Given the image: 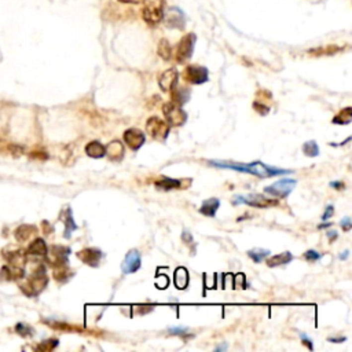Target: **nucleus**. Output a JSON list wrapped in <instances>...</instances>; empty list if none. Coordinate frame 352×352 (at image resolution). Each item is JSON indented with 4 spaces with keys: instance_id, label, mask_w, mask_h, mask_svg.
Returning a JSON list of instances; mask_svg holds the SVG:
<instances>
[{
    "instance_id": "1",
    "label": "nucleus",
    "mask_w": 352,
    "mask_h": 352,
    "mask_svg": "<svg viewBox=\"0 0 352 352\" xmlns=\"http://www.w3.org/2000/svg\"><path fill=\"white\" fill-rule=\"evenodd\" d=\"M211 167L223 168V169H233L237 172L249 173L257 178H273V176H281V175H290L293 173L292 169H281V168L271 167L262 161L249 162V164H241V162H230V161H219V160H212L208 162Z\"/></svg>"
},
{
    "instance_id": "2",
    "label": "nucleus",
    "mask_w": 352,
    "mask_h": 352,
    "mask_svg": "<svg viewBox=\"0 0 352 352\" xmlns=\"http://www.w3.org/2000/svg\"><path fill=\"white\" fill-rule=\"evenodd\" d=\"M48 283V277L46 273L44 266H39L36 269V271L30 275L29 280L26 281V283L21 285L22 292L29 296V297H35L39 293H42Z\"/></svg>"
},
{
    "instance_id": "3",
    "label": "nucleus",
    "mask_w": 352,
    "mask_h": 352,
    "mask_svg": "<svg viewBox=\"0 0 352 352\" xmlns=\"http://www.w3.org/2000/svg\"><path fill=\"white\" fill-rule=\"evenodd\" d=\"M233 204L234 205L244 204V205H248V207H252V208L266 209L278 205V201L274 200V198L264 197L263 194L253 193V194H246V196H235Z\"/></svg>"
},
{
    "instance_id": "4",
    "label": "nucleus",
    "mask_w": 352,
    "mask_h": 352,
    "mask_svg": "<svg viewBox=\"0 0 352 352\" xmlns=\"http://www.w3.org/2000/svg\"><path fill=\"white\" fill-rule=\"evenodd\" d=\"M146 132L154 141H158V142L162 143V142L167 141L168 135H169V124H168L167 121L153 116L146 123Z\"/></svg>"
},
{
    "instance_id": "5",
    "label": "nucleus",
    "mask_w": 352,
    "mask_h": 352,
    "mask_svg": "<svg viewBox=\"0 0 352 352\" xmlns=\"http://www.w3.org/2000/svg\"><path fill=\"white\" fill-rule=\"evenodd\" d=\"M162 113L169 127H182L187 121V113L182 109V106L173 102H168L164 105Z\"/></svg>"
},
{
    "instance_id": "6",
    "label": "nucleus",
    "mask_w": 352,
    "mask_h": 352,
    "mask_svg": "<svg viewBox=\"0 0 352 352\" xmlns=\"http://www.w3.org/2000/svg\"><path fill=\"white\" fill-rule=\"evenodd\" d=\"M296 185H297V182L294 179L285 178V179H281L273 183V185L264 187V193L275 198H286L294 190Z\"/></svg>"
},
{
    "instance_id": "7",
    "label": "nucleus",
    "mask_w": 352,
    "mask_h": 352,
    "mask_svg": "<svg viewBox=\"0 0 352 352\" xmlns=\"http://www.w3.org/2000/svg\"><path fill=\"white\" fill-rule=\"evenodd\" d=\"M196 42H197V37L194 33H187L186 36L182 37V40L176 47V53H175V60L178 64H183L187 60H190L193 51H194Z\"/></svg>"
},
{
    "instance_id": "8",
    "label": "nucleus",
    "mask_w": 352,
    "mask_h": 352,
    "mask_svg": "<svg viewBox=\"0 0 352 352\" xmlns=\"http://www.w3.org/2000/svg\"><path fill=\"white\" fill-rule=\"evenodd\" d=\"M142 18L151 26L160 24L164 18V8H162L161 1L151 0L149 3H146L142 8Z\"/></svg>"
},
{
    "instance_id": "9",
    "label": "nucleus",
    "mask_w": 352,
    "mask_h": 352,
    "mask_svg": "<svg viewBox=\"0 0 352 352\" xmlns=\"http://www.w3.org/2000/svg\"><path fill=\"white\" fill-rule=\"evenodd\" d=\"M183 80L186 83L200 85V84L207 83L209 80V72L205 66L189 65L183 70Z\"/></svg>"
},
{
    "instance_id": "10",
    "label": "nucleus",
    "mask_w": 352,
    "mask_h": 352,
    "mask_svg": "<svg viewBox=\"0 0 352 352\" xmlns=\"http://www.w3.org/2000/svg\"><path fill=\"white\" fill-rule=\"evenodd\" d=\"M69 253L70 249L66 248V246H61V245H54L50 248V251H47V257L48 263L53 266V267H60V266H68L69 264Z\"/></svg>"
},
{
    "instance_id": "11",
    "label": "nucleus",
    "mask_w": 352,
    "mask_h": 352,
    "mask_svg": "<svg viewBox=\"0 0 352 352\" xmlns=\"http://www.w3.org/2000/svg\"><path fill=\"white\" fill-rule=\"evenodd\" d=\"M164 21L165 25L171 29H185L186 25V15L178 7H171L167 11L164 12Z\"/></svg>"
},
{
    "instance_id": "12",
    "label": "nucleus",
    "mask_w": 352,
    "mask_h": 352,
    "mask_svg": "<svg viewBox=\"0 0 352 352\" xmlns=\"http://www.w3.org/2000/svg\"><path fill=\"white\" fill-rule=\"evenodd\" d=\"M142 266V257L141 253L137 249H131L124 257V260L121 263V271L124 274H134Z\"/></svg>"
},
{
    "instance_id": "13",
    "label": "nucleus",
    "mask_w": 352,
    "mask_h": 352,
    "mask_svg": "<svg viewBox=\"0 0 352 352\" xmlns=\"http://www.w3.org/2000/svg\"><path fill=\"white\" fill-rule=\"evenodd\" d=\"M123 139H124V143H127V146H128L130 149L137 151V150H139L143 146L146 137H144V134L141 131V130H138V128H130V130H127V131L124 132Z\"/></svg>"
},
{
    "instance_id": "14",
    "label": "nucleus",
    "mask_w": 352,
    "mask_h": 352,
    "mask_svg": "<svg viewBox=\"0 0 352 352\" xmlns=\"http://www.w3.org/2000/svg\"><path fill=\"white\" fill-rule=\"evenodd\" d=\"M77 257L84 264H87L90 267H98L101 264L103 253L98 248H85L83 251L77 252Z\"/></svg>"
},
{
    "instance_id": "15",
    "label": "nucleus",
    "mask_w": 352,
    "mask_h": 352,
    "mask_svg": "<svg viewBox=\"0 0 352 352\" xmlns=\"http://www.w3.org/2000/svg\"><path fill=\"white\" fill-rule=\"evenodd\" d=\"M178 78H179L178 70L175 68H171L158 76V85L164 92H171V90L178 84Z\"/></svg>"
},
{
    "instance_id": "16",
    "label": "nucleus",
    "mask_w": 352,
    "mask_h": 352,
    "mask_svg": "<svg viewBox=\"0 0 352 352\" xmlns=\"http://www.w3.org/2000/svg\"><path fill=\"white\" fill-rule=\"evenodd\" d=\"M60 219H62V221L65 223V233H64V237H65L66 239H69L70 237H72L73 231L77 230V224H76L74 220H73L72 209L69 208V207H66V208L62 209V212H61L60 215Z\"/></svg>"
},
{
    "instance_id": "17",
    "label": "nucleus",
    "mask_w": 352,
    "mask_h": 352,
    "mask_svg": "<svg viewBox=\"0 0 352 352\" xmlns=\"http://www.w3.org/2000/svg\"><path fill=\"white\" fill-rule=\"evenodd\" d=\"M220 208V200L219 198H208L201 204L200 212L207 217H215L217 209Z\"/></svg>"
},
{
    "instance_id": "18",
    "label": "nucleus",
    "mask_w": 352,
    "mask_h": 352,
    "mask_svg": "<svg viewBox=\"0 0 352 352\" xmlns=\"http://www.w3.org/2000/svg\"><path fill=\"white\" fill-rule=\"evenodd\" d=\"M47 244L46 241L43 238H36L33 239L30 245L28 246V251H26V255H30V256H39V257H46L47 255Z\"/></svg>"
},
{
    "instance_id": "19",
    "label": "nucleus",
    "mask_w": 352,
    "mask_h": 352,
    "mask_svg": "<svg viewBox=\"0 0 352 352\" xmlns=\"http://www.w3.org/2000/svg\"><path fill=\"white\" fill-rule=\"evenodd\" d=\"M171 92H172V102L179 106H183L190 99V90H187L186 87H178V84L171 90Z\"/></svg>"
},
{
    "instance_id": "20",
    "label": "nucleus",
    "mask_w": 352,
    "mask_h": 352,
    "mask_svg": "<svg viewBox=\"0 0 352 352\" xmlns=\"http://www.w3.org/2000/svg\"><path fill=\"white\" fill-rule=\"evenodd\" d=\"M154 186L158 189V190H165V191L176 190V189H183V187H182V180L172 179V178H167V176H164V178H161V179L155 180Z\"/></svg>"
},
{
    "instance_id": "21",
    "label": "nucleus",
    "mask_w": 352,
    "mask_h": 352,
    "mask_svg": "<svg viewBox=\"0 0 352 352\" xmlns=\"http://www.w3.org/2000/svg\"><path fill=\"white\" fill-rule=\"evenodd\" d=\"M106 154L110 160L113 161H120L123 158V154H124V147H123V143L119 142V141H113L112 143H109L106 146Z\"/></svg>"
},
{
    "instance_id": "22",
    "label": "nucleus",
    "mask_w": 352,
    "mask_h": 352,
    "mask_svg": "<svg viewBox=\"0 0 352 352\" xmlns=\"http://www.w3.org/2000/svg\"><path fill=\"white\" fill-rule=\"evenodd\" d=\"M85 153L88 157H92V158H102L103 155L106 154V146H103L98 141H92L85 146Z\"/></svg>"
},
{
    "instance_id": "23",
    "label": "nucleus",
    "mask_w": 352,
    "mask_h": 352,
    "mask_svg": "<svg viewBox=\"0 0 352 352\" xmlns=\"http://www.w3.org/2000/svg\"><path fill=\"white\" fill-rule=\"evenodd\" d=\"M293 259V255L290 253V252H283V253H280V255H275V256L270 257V259H267V266L269 267H278V266H285V264H289V263L292 262Z\"/></svg>"
},
{
    "instance_id": "24",
    "label": "nucleus",
    "mask_w": 352,
    "mask_h": 352,
    "mask_svg": "<svg viewBox=\"0 0 352 352\" xmlns=\"http://www.w3.org/2000/svg\"><path fill=\"white\" fill-rule=\"evenodd\" d=\"M36 227L35 226H30V224H22V226H19L17 230H15V238H17V241H19V242H25V241H28V239L32 237V234L36 233Z\"/></svg>"
},
{
    "instance_id": "25",
    "label": "nucleus",
    "mask_w": 352,
    "mask_h": 352,
    "mask_svg": "<svg viewBox=\"0 0 352 352\" xmlns=\"http://www.w3.org/2000/svg\"><path fill=\"white\" fill-rule=\"evenodd\" d=\"M10 266H14V267H21L24 269V264L26 263V253H24L22 251H17V252H11V253H7L4 255Z\"/></svg>"
},
{
    "instance_id": "26",
    "label": "nucleus",
    "mask_w": 352,
    "mask_h": 352,
    "mask_svg": "<svg viewBox=\"0 0 352 352\" xmlns=\"http://www.w3.org/2000/svg\"><path fill=\"white\" fill-rule=\"evenodd\" d=\"M187 285H189V273H187V270L183 269V267L176 269V271H175V286L180 289V290H183V289L187 287Z\"/></svg>"
},
{
    "instance_id": "27",
    "label": "nucleus",
    "mask_w": 352,
    "mask_h": 352,
    "mask_svg": "<svg viewBox=\"0 0 352 352\" xmlns=\"http://www.w3.org/2000/svg\"><path fill=\"white\" fill-rule=\"evenodd\" d=\"M352 120V108H346L341 110L340 113H337L333 117V124H337V126H347L350 124Z\"/></svg>"
},
{
    "instance_id": "28",
    "label": "nucleus",
    "mask_w": 352,
    "mask_h": 352,
    "mask_svg": "<svg viewBox=\"0 0 352 352\" xmlns=\"http://www.w3.org/2000/svg\"><path fill=\"white\" fill-rule=\"evenodd\" d=\"M73 273L69 270V266H60L54 267V278L58 282H66L69 278H72Z\"/></svg>"
},
{
    "instance_id": "29",
    "label": "nucleus",
    "mask_w": 352,
    "mask_h": 352,
    "mask_svg": "<svg viewBox=\"0 0 352 352\" xmlns=\"http://www.w3.org/2000/svg\"><path fill=\"white\" fill-rule=\"evenodd\" d=\"M248 256L251 257L253 262L259 264V263L264 262V259H267V257L270 256V251H267V249H260V248H255V249L248 251Z\"/></svg>"
},
{
    "instance_id": "30",
    "label": "nucleus",
    "mask_w": 352,
    "mask_h": 352,
    "mask_svg": "<svg viewBox=\"0 0 352 352\" xmlns=\"http://www.w3.org/2000/svg\"><path fill=\"white\" fill-rule=\"evenodd\" d=\"M158 55L161 57L162 60H171V57H172V48H171V44L168 43L167 39H161L160 43H158Z\"/></svg>"
},
{
    "instance_id": "31",
    "label": "nucleus",
    "mask_w": 352,
    "mask_h": 352,
    "mask_svg": "<svg viewBox=\"0 0 352 352\" xmlns=\"http://www.w3.org/2000/svg\"><path fill=\"white\" fill-rule=\"evenodd\" d=\"M303 153L307 157H316V155H319V146L315 141H308L303 144Z\"/></svg>"
},
{
    "instance_id": "32",
    "label": "nucleus",
    "mask_w": 352,
    "mask_h": 352,
    "mask_svg": "<svg viewBox=\"0 0 352 352\" xmlns=\"http://www.w3.org/2000/svg\"><path fill=\"white\" fill-rule=\"evenodd\" d=\"M58 344H60V341L57 340V339H48V340L42 341V343L36 347V350L42 352H50L55 350V348L58 347Z\"/></svg>"
},
{
    "instance_id": "33",
    "label": "nucleus",
    "mask_w": 352,
    "mask_h": 352,
    "mask_svg": "<svg viewBox=\"0 0 352 352\" xmlns=\"http://www.w3.org/2000/svg\"><path fill=\"white\" fill-rule=\"evenodd\" d=\"M168 333L173 334V336H179L183 340H189V339H193V337H194V334H190L189 329L180 328V326H178V328H169L168 329Z\"/></svg>"
},
{
    "instance_id": "34",
    "label": "nucleus",
    "mask_w": 352,
    "mask_h": 352,
    "mask_svg": "<svg viewBox=\"0 0 352 352\" xmlns=\"http://www.w3.org/2000/svg\"><path fill=\"white\" fill-rule=\"evenodd\" d=\"M340 47H336V46H332V47H326V48H314L311 50L310 54L315 55V57H319V55H332L337 51H340Z\"/></svg>"
},
{
    "instance_id": "35",
    "label": "nucleus",
    "mask_w": 352,
    "mask_h": 352,
    "mask_svg": "<svg viewBox=\"0 0 352 352\" xmlns=\"http://www.w3.org/2000/svg\"><path fill=\"white\" fill-rule=\"evenodd\" d=\"M15 332H17L18 334H21L22 337H30L32 334L35 333L33 329L30 328V326H28V325H25V323H18V325L15 326Z\"/></svg>"
},
{
    "instance_id": "36",
    "label": "nucleus",
    "mask_w": 352,
    "mask_h": 352,
    "mask_svg": "<svg viewBox=\"0 0 352 352\" xmlns=\"http://www.w3.org/2000/svg\"><path fill=\"white\" fill-rule=\"evenodd\" d=\"M321 257H322V253H319V252L314 251V249H310V251H307L304 253L305 260H308V262H311V263L318 262V260H319Z\"/></svg>"
},
{
    "instance_id": "37",
    "label": "nucleus",
    "mask_w": 352,
    "mask_h": 352,
    "mask_svg": "<svg viewBox=\"0 0 352 352\" xmlns=\"http://www.w3.org/2000/svg\"><path fill=\"white\" fill-rule=\"evenodd\" d=\"M253 108H255V110H256L257 113H260L262 116H266V114H269L270 112L269 106H266L264 103H260L259 101L253 102Z\"/></svg>"
},
{
    "instance_id": "38",
    "label": "nucleus",
    "mask_w": 352,
    "mask_h": 352,
    "mask_svg": "<svg viewBox=\"0 0 352 352\" xmlns=\"http://www.w3.org/2000/svg\"><path fill=\"white\" fill-rule=\"evenodd\" d=\"M340 226H341V228H343V230L346 231V233H348V231H350V230L352 228L351 219H350L348 216H346V217H344V219H343V220L340 221Z\"/></svg>"
},
{
    "instance_id": "39",
    "label": "nucleus",
    "mask_w": 352,
    "mask_h": 352,
    "mask_svg": "<svg viewBox=\"0 0 352 352\" xmlns=\"http://www.w3.org/2000/svg\"><path fill=\"white\" fill-rule=\"evenodd\" d=\"M300 339H301V343L304 344L305 347H308V350H314V344H312V340H311V337H308L307 334L301 333L300 334Z\"/></svg>"
},
{
    "instance_id": "40",
    "label": "nucleus",
    "mask_w": 352,
    "mask_h": 352,
    "mask_svg": "<svg viewBox=\"0 0 352 352\" xmlns=\"http://www.w3.org/2000/svg\"><path fill=\"white\" fill-rule=\"evenodd\" d=\"M333 215H334V207L333 205H328L326 209H325V213L322 215V221H328Z\"/></svg>"
},
{
    "instance_id": "41",
    "label": "nucleus",
    "mask_w": 352,
    "mask_h": 352,
    "mask_svg": "<svg viewBox=\"0 0 352 352\" xmlns=\"http://www.w3.org/2000/svg\"><path fill=\"white\" fill-rule=\"evenodd\" d=\"M182 239H183V242H185L186 245H191L193 242H194V239H193V237H191V234L187 231V230H183V234H182Z\"/></svg>"
},
{
    "instance_id": "42",
    "label": "nucleus",
    "mask_w": 352,
    "mask_h": 352,
    "mask_svg": "<svg viewBox=\"0 0 352 352\" xmlns=\"http://www.w3.org/2000/svg\"><path fill=\"white\" fill-rule=\"evenodd\" d=\"M330 187H333L334 190H344V182H340V180H336V182H330Z\"/></svg>"
},
{
    "instance_id": "43",
    "label": "nucleus",
    "mask_w": 352,
    "mask_h": 352,
    "mask_svg": "<svg viewBox=\"0 0 352 352\" xmlns=\"http://www.w3.org/2000/svg\"><path fill=\"white\" fill-rule=\"evenodd\" d=\"M8 150H10V153L14 155H19L21 153H22V147H19V146H15V144H11L10 147H8Z\"/></svg>"
},
{
    "instance_id": "44",
    "label": "nucleus",
    "mask_w": 352,
    "mask_h": 352,
    "mask_svg": "<svg viewBox=\"0 0 352 352\" xmlns=\"http://www.w3.org/2000/svg\"><path fill=\"white\" fill-rule=\"evenodd\" d=\"M326 235H328V238L330 242H333V241H336L337 239V237H339V234H337V231H334V230H329L328 233H326Z\"/></svg>"
},
{
    "instance_id": "45",
    "label": "nucleus",
    "mask_w": 352,
    "mask_h": 352,
    "mask_svg": "<svg viewBox=\"0 0 352 352\" xmlns=\"http://www.w3.org/2000/svg\"><path fill=\"white\" fill-rule=\"evenodd\" d=\"M329 343H344L347 341V337H329Z\"/></svg>"
},
{
    "instance_id": "46",
    "label": "nucleus",
    "mask_w": 352,
    "mask_h": 352,
    "mask_svg": "<svg viewBox=\"0 0 352 352\" xmlns=\"http://www.w3.org/2000/svg\"><path fill=\"white\" fill-rule=\"evenodd\" d=\"M121 3H128V4H138V3H142L143 0H119Z\"/></svg>"
},
{
    "instance_id": "47",
    "label": "nucleus",
    "mask_w": 352,
    "mask_h": 352,
    "mask_svg": "<svg viewBox=\"0 0 352 352\" xmlns=\"http://www.w3.org/2000/svg\"><path fill=\"white\" fill-rule=\"evenodd\" d=\"M348 256H350V251H344L343 252V255H340V260H347L348 259Z\"/></svg>"
},
{
    "instance_id": "48",
    "label": "nucleus",
    "mask_w": 352,
    "mask_h": 352,
    "mask_svg": "<svg viewBox=\"0 0 352 352\" xmlns=\"http://www.w3.org/2000/svg\"><path fill=\"white\" fill-rule=\"evenodd\" d=\"M332 226V223H323V224H319L318 228H328V227Z\"/></svg>"
},
{
    "instance_id": "49",
    "label": "nucleus",
    "mask_w": 352,
    "mask_h": 352,
    "mask_svg": "<svg viewBox=\"0 0 352 352\" xmlns=\"http://www.w3.org/2000/svg\"><path fill=\"white\" fill-rule=\"evenodd\" d=\"M227 348V346L224 344V346H219L217 348H216V351H223V350H226Z\"/></svg>"
}]
</instances>
